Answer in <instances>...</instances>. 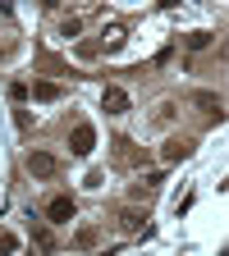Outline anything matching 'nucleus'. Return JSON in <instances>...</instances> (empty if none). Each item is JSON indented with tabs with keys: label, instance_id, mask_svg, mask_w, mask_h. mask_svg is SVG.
I'll list each match as a JSON object with an SVG mask.
<instances>
[{
	"label": "nucleus",
	"instance_id": "1",
	"mask_svg": "<svg viewBox=\"0 0 229 256\" xmlns=\"http://www.w3.org/2000/svg\"><path fill=\"white\" fill-rule=\"evenodd\" d=\"M28 174L32 178H55L60 174V156H51V151H28Z\"/></svg>",
	"mask_w": 229,
	"mask_h": 256
},
{
	"label": "nucleus",
	"instance_id": "2",
	"mask_svg": "<svg viewBox=\"0 0 229 256\" xmlns=\"http://www.w3.org/2000/svg\"><path fill=\"white\" fill-rule=\"evenodd\" d=\"M92 146H96V128L92 124H78L74 133H69V151L74 156H92Z\"/></svg>",
	"mask_w": 229,
	"mask_h": 256
},
{
	"label": "nucleus",
	"instance_id": "3",
	"mask_svg": "<svg viewBox=\"0 0 229 256\" xmlns=\"http://www.w3.org/2000/svg\"><path fill=\"white\" fill-rule=\"evenodd\" d=\"M101 110L106 114H128V92L124 87H106L101 92Z\"/></svg>",
	"mask_w": 229,
	"mask_h": 256
},
{
	"label": "nucleus",
	"instance_id": "4",
	"mask_svg": "<svg viewBox=\"0 0 229 256\" xmlns=\"http://www.w3.org/2000/svg\"><path fill=\"white\" fill-rule=\"evenodd\" d=\"M46 220L51 224H69L74 220V197H51L46 202Z\"/></svg>",
	"mask_w": 229,
	"mask_h": 256
},
{
	"label": "nucleus",
	"instance_id": "5",
	"mask_svg": "<svg viewBox=\"0 0 229 256\" xmlns=\"http://www.w3.org/2000/svg\"><path fill=\"white\" fill-rule=\"evenodd\" d=\"M60 96H64V87H60V82H51V78H37V82H32V101L51 106V101H60Z\"/></svg>",
	"mask_w": 229,
	"mask_h": 256
},
{
	"label": "nucleus",
	"instance_id": "6",
	"mask_svg": "<svg viewBox=\"0 0 229 256\" xmlns=\"http://www.w3.org/2000/svg\"><path fill=\"white\" fill-rule=\"evenodd\" d=\"M188 156H192V142H183V138L160 146V160H165V165H179V160H188Z\"/></svg>",
	"mask_w": 229,
	"mask_h": 256
},
{
	"label": "nucleus",
	"instance_id": "7",
	"mask_svg": "<svg viewBox=\"0 0 229 256\" xmlns=\"http://www.w3.org/2000/svg\"><path fill=\"white\" fill-rule=\"evenodd\" d=\"M192 101H197V106H202V110H206V114H211L215 124L224 119V101H220V96H215V92H197V96H192Z\"/></svg>",
	"mask_w": 229,
	"mask_h": 256
},
{
	"label": "nucleus",
	"instance_id": "8",
	"mask_svg": "<svg viewBox=\"0 0 229 256\" xmlns=\"http://www.w3.org/2000/svg\"><path fill=\"white\" fill-rule=\"evenodd\" d=\"M101 46H106V50H119V46H124V23H106Z\"/></svg>",
	"mask_w": 229,
	"mask_h": 256
},
{
	"label": "nucleus",
	"instance_id": "9",
	"mask_svg": "<svg viewBox=\"0 0 229 256\" xmlns=\"http://www.w3.org/2000/svg\"><path fill=\"white\" fill-rule=\"evenodd\" d=\"M32 238H37V247H42V252H55V238H51V229H46L37 215H32Z\"/></svg>",
	"mask_w": 229,
	"mask_h": 256
},
{
	"label": "nucleus",
	"instance_id": "10",
	"mask_svg": "<svg viewBox=\"0 0 229 256\" xmlns=\"http://www.w3.org/2000/svg\"><path fill=\"white\" fill-rule=\"evenodd\" d=\"M142 220H147V210H124V215H119V224H124L128 234H138V229H142Z\"/></svg>",
	"mask_w": 229,
	"mask_h": 256
},
{
	"label": "nucleus",
	"instance_id": "11",
	"mask_svg": "<svg viewBox=\"0 0 229 256\" xmlns=\"http://www.w3.org/2000/svg\"><path fill=\"white\" fill-rule=\"evenodd\" d=\"M74 247H83V252H87V247H96V229H92V224H83V229L74 234Z\"/></svg>",
	"mask_w": 229,
	"mask_h": 256
},
{
	"label": "nucleus",
	"instance_id": "12",
	"mask_svg": "<svg viewBox=\"0 0 229 256\" xmlns=\"http://www.w3.org/2000/svg\"><path fill=\"white\" fill-rule=\"evenodd\" d=\"M183 46H188V50H206V46H211V32H188Z\"/></svg>",
	"mask_w": 229,
	"mask_h": 256
},
{
	"label": "nucleus",
	"instance_id": "13",
	"mask_svg": "<svg viewBox=\"0 0 229 256\" xmlns=\"http://www.w3.org/2000/svg\"><path fill=\"white\" fill-rule=\"evenodd\" d=\"M78 32H83V18H64V23H60V37H69V42H74Z\"/></svg>",
	"mask_w": 229,
	"mask_h": 256
},
{
	"label": "nucleus",
	"instance_id": "14",
	"mask_svg": "<svg viewBox=\"0 0 229 256\" xmlns=\"http://www.w3.org/2000/svg\"><path fill=\"white\" fill-rule=\"evenodd\" d=\"M14 252H19V238L0 229V256H14Z\"/></svg>",
	"mask_w": 229,
	"mask_h": 256
}]
</instances>
